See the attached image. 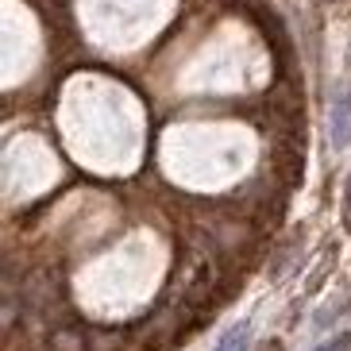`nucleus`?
<instances>
[{
  "mask_svg": "<svg viewBox=\"0 0 351 351\" xmlns=\"http://www.w3.org/2000/svg\"><path fill=\"white\" fill-rule=\"evenodd\" d=\"M85 343H89V351H116L124 343V332L120 328H93V332H85Z\"/></svg>",
  "mask_w": 351,
  "mask_h": 351,
  "instance_id": "7ed1b4c3",
  "label": "nucleus"
},
{
  "mask_svg": "<svg viewBox=\"0 0 351 351\" xmlns=\"http://www.w3.org/2000/svg\"><path fill=\"white\" fill-rule=\"evenodd\" d=\"M343 224L351 228V174H348V186H343Z\"/></svg>",
  "mask_w": 351,
  "mask_h": 351,
  "instance_id": "423d86ee",
  "label": "nucleus"
},
{
  "mask_svg": "<svg viewBox=\"0 0 351 351\" xmlns=\"http://www.w3.org/2000/svg\"><path fill=\"white\" fill-rule=\"evenodd\" d=\"M251 340V320H239V324H232V328L220 336V343L213 351H243Z\"/></svg>",
  "mask_w": 351,
  "mask_h": 351,
  "instance_id": "f03ea898",
  "label": "nucleus"
},
{
  "mask_svg": "<svg viewBox=\"0 0 351 351\" xmlns=\"http://www.w3.org/2000/svg\"><path fill=\"white\" fill-rule=\"evenodd\" d=\"M54 351H89V343H85V332H73V328H58L51 336Z\"/></svg>",
  "mask_w": 351,
  "mask_h": 351,
  "instance_id": "20e7f679",
  "label": "nucleus"
},
{
  "mask_svg": "<svg viewBox=\"0 0 351 351\" xmlns=\"http://www.w3.org/2000/svg\"><path fill=\"white\" fill-rule=\"evenodd\" d=\"M351 143V93H336L332 101V147Z\"/></svg>",
  "mask_w": 351,
  "mask_h": 351,
  "instance_id": "f257e3e1",
  "label": "nucleus"
},
{
  "mask_svg": "<svg viewBox=\"0 0 351 351\" xmlns=\"http://www.w3.org/2000/svg\"><path fill=\"white\" fill-rule=\"evenodd\" d=\"M317 351H351V332H343V336H336V340H328L324 348Z\"/></svg>",
  "mask_w": 351,
  "mask_h": 351,
  "instance_id": "39448f33",
  "label": "nucleus"
},
{
  "mask_svg": "<svg viewBox=\"0 0 351 351\" xmlns=\"http://www.w3.org/2000/svg\"><path fill=\"white\" fill-rule=\"evenodd\" d=\"M255 351H286V348H282V343L278 340H267V343H258V348Z\"/></svg>",
  "mask_w": 351,
  "mask_h": 351,
  "instance_id": "0eeeda50",
  "label": "nucleus"
}]
</instances>
